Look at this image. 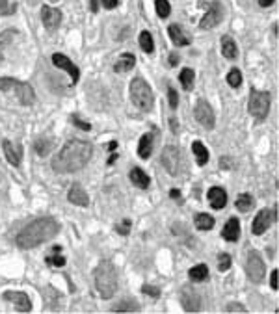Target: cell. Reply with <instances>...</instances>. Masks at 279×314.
<instances>
[{
  "instance_id": "1",
  "label": "cell",
  "mask_w": 279,
  "mask_h": 314,
  "mask_svg": "<svg viewBox=\"0 0 279 314\" xmlns=\"http://www.w3.org/2000/svg\"><path fill=\"white\" fill-rule=\"evenodd\" d=\"M93 154L92 145L82 140H69L60 149V153L52 160V170L56 173H75L80 171L90 162Z\"/></svg>"
},
{
  "instance_id": "2",
  "label": "cell",
  "mask_w": 279,
  "mask_h": 314,
  "mask_svg": "<svg viewBox=\"0 0 279 314\" xmlns=\"http://www.w3.org/2000/svg\"><path fill=\"white\" fill-rule=\"evenodd\" d=\"M60 232V223L54 218H39L26 225L17 234V246L21 249H34L49 242Z\"/></svg>"
},
{
  "instance_id": "3",
  "label": "cell",
  "mask_w": 279,
  "mask_h": 314,
  "mask_svg": "<svg viewBox=\"0 0 279 314\" xmlns=\"http://www.w3.org/2000/svg\"><path fill=\"white\" fill-rule=\"evenodd\" d=\"M95 288L101 294L102 299H110L114 297L116 290H118V272L116 266L110 260H102L99 266L95 268Z\"/></svg>"
},
{
  "instance_id": "4",
  "label": "cell",
  "mask_w": 279,
  "mask_h": 314,
  "mask_svg": "<svg viewBox=\"0 0 279 314\" xmlns=\"http://www.w3.org/2000/svg\"><path fill=\"white\" fill-rule=\"evenodd\" d=\"M130 101L138 110L151 112L153 104H155V97H153L151 86L145 82L144 78L136 77L130 82Z\"/></svg>"
},
{
  "instance_id": "5",
  "label": "cell",
  "mask_w": 279,
  "mask_h": 314,
  "mask_svg": "<svg viewBox=\"0 0 279 314\" xmlns=\"http://www.w3.org/2000/svg\"><path fill=\"white\" fill-rule=\"evenodd\" d=\"M0 91L2 93L11 91L19 99V102L25 104V106H30L35 101V93L32 89V86L26 84V82H21L17 78H0Z\"/></svg>"
},
{
  "instance_id": "6",
  "label": "cell",
  "mask_w": 279,
  "mask_h": 314,
  "mask_svg": "<svg viewBox=\"0 0 279 314\" xmlns=\"http://www.w3.org/2000/svg\"><path fill=\"white\" fill-rule=\"evenodd\" d=\"M248 112H249L257 121H264L266 115H268V112H270V93L251 89L249 102H248Z\"/></svg>"
},
{
  "instance_id": "7",
  "label": "cell",
  "mask_w": 279,
  "mask_h": 314,
  "mask_svg": "<svg viewBox=\"0 0 279 314\" xmlns=\"http://www.w3.org/2000/svg\"><path fill=\"white\" fill-rule=\"evenodd\" d=\"M246 273H248L249 281L255 283V285L262 283L264 275H266V266H264L262 258L255 251H251L249 257H248V260H246Z\"/></svg>"
},
{
  "instance_id": "8",
  "label": "cell",
  "mask_w": 279,
  "mask_h": 314,
  "mask_svg": "<svg viewBox=\"0 0 279 314\" xmlns=\"http://www.w3.org/2000/svg\"><path fill=\"white\" fill-rule=\"evenodd\" d=\"M195 121L201 125L207 130H212L214 125H216V117H214V112H212L211 104L207 101H199L195 104V110H194Z\"/></svg>"
},
{
  "instance_id": "9",
  "label": "cell",
  "mask_w": 279,
  "mask_h": 314,
  "mask_svg": "<svg viewBox=\"0 0 279 314\" xmlns=\"http://www.w3.org/2000/svg\"><path fill=\"white\" fill-rule=\"evenodd\" d=\"M162 166L166 168L168 173L171 175H177L179 170H181V153H179V149L175 145H168L164 151H162Z\"/></svg>"
},
{
  "instance_id": "10",
  "label": "cell",
  "mask_w": 279,
  "mask_h": 314,
  "mask_svg": "<svg viewBox=\"0 0 279 314\" xmlns=\"http://www.w3.org/2000/svg\"><path fill=\"white\" fill-rule=\"evenodd\" d=\"M181 303L188 313H199L201 311V297L192 286H183L181 288Z\"/></svg>"
},
{
  "instance_id": "11",
  "label": "cell",
  "mask_w": 279,
  "mask_h": 314,
  "mask_svg": "<svg viewBox=\"0 0 279 314\" xmlns=\"http://www.w3.org/2000/svg\"><path fill=\"white\" fill-rule=\"evenodd\" d=\"M4 301H11L17 313H30L32 311V301L30 297L26 296L25 292H17V290H9V292H4Z\"/></svg>"
},
{
  "instance_id": "12",
  "label": "cell",
  "mask_w": 279,
  "mask_h": 314,
  "mask_svg": "<svg viewBox=\"0 0 279 314\" xmlns=\"http://www.w3.org/2000/svg\"><path fill=\"white\" fill-rule=\"evenodd\" d=\"M52 63L56 65V67H60V69H63L67 75H71V80L73 82H78V78H80V69L76 67L75 63L71 61V59L65 56V54H60V52H54L52 54Z\"/></svg>"
},
{
  "instance_id": "13",
  "label": "cell",
  "mask_w": 279,
  "mask_h": 314,
  "mask_svg": "<svg viewBox=\"0 0 279 314\" xmlns=\"http://www.w3.org/2000/svg\"><path fill=\"white\" fill-rule=\"evenodd\" d=\"M221 21V6L218 2H212L209 9H207V13L203 15V19L199 21V28L201 30H211L214 26H218Z\"/></svg>"
},
{
  "instance_id": "14",
  "label": "cell",
  "mask_w": 279,
  "mask_h": 314,
  "mask_svg": "<svg viewBox=\"0 0 279 314\" xmlns=\"http://www.w3.org/2000/svg\"><path fill=\"white\" fill-rule=\"evenodd\" d=\"M41 21L47 30H56L62 25V11L51 6H43L41 8Z\"/></svg>"
},
{
  "instance_id": "15",
  "label": "cell",
  "mask_w": 279,
  "mask_h": 314,
  "mask_svg": "<svg viewBox=\"0 0 279 314\" xmlns=\"http://www.w3.org/2000/svg\"><path fill=\"white\" fill-rule=\"evenodd\" d=\"M272 223H274V216H272V210L268 208H264L261 212L255 216L253 220V225H251V230H253V234H262V232H266L268 227H270Z\"/></svg>"
},
{
  "instance_id": "16",
  "label": "cell",
  "mask_w": 279,
  "mask_h": 314,
  "mask_svg": "<svg viewBox=\"0 0 279 314\" xmlns=\"http://www.w3.org/2000/svg\"><path fill=\"white\" fill-rule=\"evenodd\" d=\"M207 196H209V203H211V206L214 210H221V208L227 204V194H225L223 188H218V186L211 188Z\"/></svg>"
},
{
  "instance_id": "17",
  "label": "cell",
  "mask_w": 279,
  "mask_h": 314,
  "mask_svg": "<svg viewBox=\"0 0 279 314\" xmlns=\"http://www.w3.org/2000/svg\"><path fill=\"white\" fill-rule=\"evenodd\" d=\"M2 149H4V154H6V158L8 162L13 166V168H19L21 166V147L17 145H13L9 140H4V143H2Z\"/></svg>"
},
{
  "instance_id": "18",
  "label": "cell",
  "mask_w": 279,
  "mask_h": 314,
  "mask_svg": "<svg viewBox=\"0 0 279 314\" xmlns=\"http://www.w3.org/2000/svg\"><path fill=\"white\" fill-rule=\"evenodd\" d=\"M69 203L76 204V206H88L90 204V199H88V194L84 192V188H80L78 184L69 188V194H67Z\"/></svg>"
},
{
  "instance_id": "19",
  "label": "cell",
  "mask_w": 279,
  "mask_h": 314,
  "mask_svg": "<svg viewBox=\"0 0 279 314\" xmlns=\"http://www.w3.org/2000/svg\"><path fill=\"white\" fill-rule=\"evenodd\" d=\"M221 236L227 242H237L238 236H240V223H238L237 218H229L223 230H221Z\"/></svg>"
},
{
  "instance_id": "20",
  "label": "cell",
  "mask_w": 279,
  "mask_h": 314,
  "mask_svg": "<svg viewBox=\"0 0 279 314\" xmlns=\"http://www.w3.org/2000/svg\"><path fill=\"white\" fill-rule=\"evenodd\" d=\"M168 34H169V39L173 41V45H177V47H186V45H190V39H188V35L183 32V28L179 25H171L168 28Z\"/></svg>"
},
{
  "instance_id": "21",
  "label": "cell",
  "mask_w": 279,
  "mask_h": 314,
  "mask_svg": "<svg viewBox=\"0 0 279 314\" xmlns=\"http://www.w3.org/2000/svg\"><path fill=\"white\" fill-rule=\"evenodd\" d=\"M221 54L227 59H235L238 56L237 43H235V39L231 35H223L221 37Z\"/></svg>"
},
{
  "instance_id": "22",
  "label": "cell",
  "mask_w": 279,
  "mask_h": 314,
  "mask_svg": "<svg viewBox=\"0 0 279 314\" xmlns=\"http://www.w3.org/2000/svg\"><path fill=\"white\" fill-rule=\"evenodd\" d=\"M134 65H136L134 54H121L119 59L116 61V65H114V71L116 73H128Z\"/></svg>"
},
{
  "instance_id": "23",
  "label": "cell",
  "mask_w": 279,
  "mask_h": 314,
  "mask_svg": "<svg viewBox=\"0 0 279 314\" xmlns=\"http://www.w3.org/2000/svg\"><path fill=\"white\" fill-rule=\"evenodd\" d=\"M153 140L155 136L153 134H144L140 143H138V156L140 158H149L153 153Z\"/></svg>"
},
{
  "instance_id": "24",
  "label": "cell",
  "mask_w": 279,
  "mask_h": 314,
  "mask_svg": "<svg viewBox=\"0 0 279 314\" xmlns=\"http://www.w3.org/2000/svg\"><path fill=\"white\" fill-rule=\"evenodd\" d=\"M17 35V30L15 28H8V30H4L2 34H0V61H4L6 59V47H8L11 39Z\"/></svg>"
},
{
  "instance_id": "25",
  "label": "cell",
  "mask_w": 279,
  "mask_h": 314,
  "mask_svg": "<svg viewBox=\"0 0 279 314\" xmlns=\"http://www.w3.org/2000/svg\"><path fill=\"white\" fill-rule=\"evenodd\" d=\"M130 180H132V184L138 188H149V177H147V173H144V170H140V168H134V170L130 171Z\"/></svg>"
},
{
  "instance_id": "26",
  "label": "cell",
  "mask_w": 279,
  "mask_h": 314,
  "mask_svg": "<svg viewBox=\"0 0 279 314\" xmlns=\"http://www.w3.org/2000/svg\"><path fill=\"white\" fill-rule=\"evenodd\" d=\"M194 223H195V229L199 230H211L214 227V218H212L211 214H197L194 218Z\"/></svg>"
},
{
  "instance_id": "27",
  "label": "cell",
  "mask_w": 279,
  "mask_h": 314,
  "mask_svg": "<svg viewBox=\"0 0 279 314\" xmlns=\"http://www.w3.org/2000/svg\"><path fill=\"white\" fill-rule=\"evenodd\" d=\"M179 80H181V84L185 87L186 91H192L194 89V84H195V75L192 69H183L181 71V75H179Z\"/></svg>"
},
{
  "instance_id": "28",
  "label": "cell",
  "mask_w": 279,
  "mask_h": 314,
  "mask_svg": "<svg viewBox=\"0 0 279 314\" xmlns=\"http://www.w3.org/2000/svg\"><path fill=\"white\" fill-rule=\"evenodd\" d=\"M192 151L195 154V160L199 166H205L207 162H209V151H207V147H205L201 142H194L192 143Z\"/></svg>"
},
{
  "instance_id": "29",
  "label": "cell",
  "mask_w": 279,
  "mask_h": 314,
  "mask_svg": "<svg viewBox=\"0 0 279 314\" xmlns=\"http://www.w3.org/2000/svg\"><path fill=\"white\" fill-rule=\"evenodd\" d=\"M188 275H190V279L192 281L201 283V281H205L207 277H209V268H207L205 264H197V266H194V268H190Z\"/></svg>"
},
{
  "instance_id": "30",
  "label": "cell",
  "mask_w": 279,
  "mask_h": 314,
  "mask_svg": "<svg viewBox=\"0 0 279 314\" xmlns=\"http://www.w3.org/2000/svg\"><path fill=\"white\" fill-rule=\"evenodd\" d=\"M253 197L249 196V194H240L237 199V208L240 212H249L251 208H253Z\"/></svg>"
},
{
  "instance_id": "31",
  "label": "cell",
  "mask_w": 279,
  "mask_h": 314,
  "mask_svg": "<svg viewBox=\"0 0 279 314\" xmlns=\"http://www.w3.org/2000/svg\"><path fill=\"white\" fill-rule=\"evenodd\" d=\"M17 11V0H0V17H8Z\"/></svg>"
},
{
  "instance_id": "32",
  "label": "cell",
  "mask_w": 279,
  "mask_h": 314,
  "mask_svg": "<svg viewBox=\"0 0 279 314\" xmlns=\"http://www.w3.org/2000/svg\"><path fill=\"white\" fill-rule=\"evenodd\" d=\"M140 47H142V51L149 52V54L155 51V43H153V37L149 32H142L140 34Z\"/></svg>"
},
{
  "instance_id": "33",
  "label": "cell",
  "mask_w": 279,
  "mask_h": 314,
  "mask_svg": "<svg viewBox=\"0 0 279 314\" xmlns=\"http://www.w3.org/2000/svg\"><path fill=\"white\" fill-rule=\"evenodd\" d=\"M52 140H45V138H41L39 142H35V153L39 154V156H45V154L51 153L52 149Z\"/></svg>"
},
{
  "instance_id": "34",
  "label": "cell",
  "mask_w": 279,
  "mask_h": 314,
  "mask_svg": "<svg viewBox=\"0 0 279 314\" xmlns=\"http://www.w3.org/2000/svg\"><path fill=\"white\" fill-rule=\"evenodd\" d=\"M155 9H156V13H158L160 19H168L169 11H171V6H169L168 0H156V2H155Z\"/></svg>"
},
{
  "instance_id": "35",
  "label": "cell",
  "mask_w": 279,
  "mask_h": 314,
  "mask_svg": "<svg viewBox=\"0 0 279 314\" xmlns=\"http://www.w3.org/2000/svg\"><path fill=\"white\" fill-rule=\"evenodd\" d=\"M227 84L231 87H240L242 86V75H240L238 69H231L227 73Z\"/></svg>"
},
{
  "instance_id": "36",
  "label": "cell",
  "mask_w": 279,
  "mask_h": 314,
  "mask_svg": "<svg viewBox=\"0 0 279 314\" xmlns=\"http://www.w3.org/2000/svg\"><path fill=\"white\" fill-rule=\"evenodd\" d=\"M54 253V251H52ZM47 264L49 266H54V268H62V266H65V258L58 253H54L52 257H47Z\"/></svg>"
},
{
  "instance_id": "37",
  "label": "cell",
  "mask_w": 279,
  "mask_h": 314,
  "mask_svg": "<svg viewBox=\"0 0 279 314\" xmlns=\"http://www.w3.org/2000/svg\"><path fill=\"white\" fill-rule=\"evenodd\" d=\"M229 268H231V257H229L227 253H221V255L218 257V270H220V272H227Z\"/></svg>"
},
{
  "instance_id": "38",
  "label": "cell",
  "mask_w": 279,
  "mask_h": 314,
  "mask_svg": "<svg viewBox=\"0 0 279 314\" xmlns=\"http://www.w3.org/2000/svg\"><path fill=\"white\" fill-rule=\"evenodd\" d=\"M130 227H132L130 220H123V221H119L118 225H116V230H118L121 236H127L128 232H130Z\"/></svg>"
},
{
  "instance_id": "39",
  "label": "cell",
  "mask_w": 279,
  "mask_h": 314,
  "mask_svg": "<svg viewBox=\"0 0 279 314\" xmlns=\"http://www.w3.org/2000/svg\"><path fill=\"white\" fill-rule=\"evenodd\" d=\"M168 99H169V106L171 108H177L179 106V95L175 87H168Z\"/></svg>"
},
{
  "instance_id": "40",
  "label": "cell",
  "mask_w": 279,
  "mask_h": 314,
  "mask_svg": "<svg viewBox=\"0 0 279 314\" xmlns=\"http://www.w3.org/2000/svg\"><path fill=\"white\" fill-rule=\"evenodd\" d=\"M130 311H138V305H134V303H121V305L114 307V313H130Z\"/></svg>"
},
{
  "instance_id": "41",
  "label": "cell",
  "mask_w": 279,
  "mask_h": 314,
  "mask_svg": "<svg viewBox=\"0 0 279 314\" xmlns=\"http://www.w3.org/2000/svg\"><path fill=\"white\" fill-rule=\"evenodd\" d=\"M142 292H144V294H147V296H151V297L160 296V290L155 288V286H151V285H145V286H142Z\"/></svg>"
},
{
  "instance_id": "42",
  "label": "cell",
  "mask_w": 279,
  "mask_h": 314,
  "mask_svg": "<svg viewBox=\"0 0 279 314\" xmlns=\"http://www.w3.org/2000/svg\"><path fill=\"white\" fill-rule=\"evenodd\" d=\"M225 311H227V313H248V311H246V307L240 305V303H229Z\"/></svg>"
},
{
  "instance_id": "43",
  "label": "cell",
  "mask_w": 279,
  "mask_h": 314,
  "mask_svg": "<svg viewBox=\"0 0 279 314\" xmlns=\"http://www.w3.org/2000/svg\"><path fill=\"white\" fill-rule=\"evenodd\" d=\"M73 123H75L80 130H92V125H90V123H86V121H82V119H78L76 115L73 117Z\"/></svg>"
},
{
  "instance_id": "44",
  "label": "cell",
  "mask_w": 279,
  "mask_h": 314,
  "mask_svg": "<svg viewBox=\"0 0 279 314\" xmlns=\"http://www.w3.org/2000/svg\"><path fill=\"white\" fill-rule=\"evenodd\" d=\"M270 286L274 290L279 288V272H278V270H274V272H272V275H270Z\"/></svg>"
},
{
  "instance_id": "45",
  "label": "cell",
  "mask_w": 279,
  "mask_h": 314,
  "mask_svg": "<svg viewBox=\"0 0 279 314\" xmlns=\"http://www.w3.org/2000/svg\"><path fill=\"white\" fill-rule=\"evenodd\" d=\"M101 2H102V6H104L106 9H114L119 4L118 0H101Z\"/></svg>"
},
{
  "instance_id": "46",
  "label": "cell",
  "mask_w": 279,
  "mask_h": 314,
  "mask_svg": "<svg viewBox=\"0 0 279 314\" xmlns=\"http://www.w3.org/2000/svg\"><path fill=\"white\" fill-rule=\"evenodd\" d=\"M177 63H179V56L177 54H171V56H169V65H171V67H175Z\"/></svg>"
},
{
  "instance_id": "47",
  "label": "cell",
  "mask_w": 279,
  "mask_h": 314,
  "mask_svg": "<svg viewBox=\"0 0 279 314\" xmlns=\"http://www.w3.org/2000/svg\"><path fill=\"white\" fill-rule=\"evenodd\" d=\"M276 0H259V4H261L262 8H268V6H272Z\"/></svg>"
},
{
  "instance_id": "48",
  "label": "cell",
  "mask_w": 279,
  "mask_h": 314,
  "mask_svg": "<svg viewBox=\"0 0 279 314\" xmlns=\"http://www.w3.org/2000/svg\"><path fill=\"white\" fill-rule=\"evenodd\" d=\"M169 196H171V199H179V197H181V192H179V190H171Z\"/></svg>"
},
{
  "instance_id": "49",
  "label": "cell",
  "mask_w": 279,
  "mask_h": 314,
  "mask_svg": "<svg viewBox=\"0 0 279 314\" xmlns=\"http://www.w3.org/2000/svg\"><path fill=\"white\" fill-rule=\"evenodd\" d=\"M90 6H92V11L95 13V11L99 9V0H92V4H90Z\"/></svg>"
},
{
  "instance_id": "50",
  "label": "cell",
  "mask_w": 279,
  "mask_h": 314,
  "mask_svg": "<svg viewBox=\"0 0 279 314\" xmlns=\"http://www.w3.org/2000/svg\"><path fill=\"white\" fill-rule=\"evenodd\" d=\"M169 127L173 128V130H177V121H175V119H171V121H169Z\"/></svg>"
},
{
  "instance_id": "51",
  "label": "cell",
  "mask_w": 279,
  "mask_h": 314,
  "mask_svg": "<svg viewBox=\"0 0 279 314\" xmlns=\"http://www.w3.org/2000/svg\"><path fill=\"white\" fill-rule=\"evenodd\" d=\"M116 160H118V154H114V156H110V158H108V166H112V164H114Z\"/></svg>"
},
{
  "instance_id": "52",
  "label": "cell",
  "mask_w": 279,
  "mask_h": 314,
  "mask_svg": "<svg viewBox=\"0 0 279 314\" xmlns=\"http://www.w3.org/2000/svg\"><path fill=\"white\" fill-rule=\"evenodd\" d=\"M116 147H118V143H116V142H110V143H108V151H114Z\"/></svg>"
}]
</instances>
